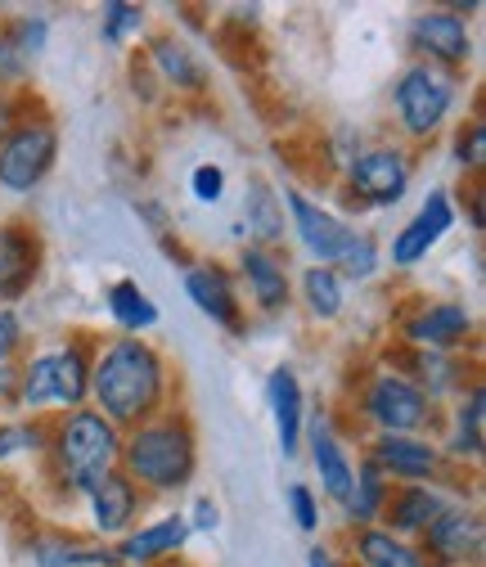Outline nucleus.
<instances>
[{
    "label": "nucleus",
    "instance_id": "1",
    "mask_svg": "<svg viewBox=\"0 0 486 567\" xmlns=\"http://www.w3.org/2000/svg\"><path fill=\"white\" fill-rule=\"evenodd\" d=\"M91 396L113 429H141L167 396V365L141 338H113L91 361Z\"/></svg>",
    "mask_w": 486,
    "mask_h": 567
},
{
    "label": "nucleus",
    "instance_id": "2",
    "mask_svg": "<svg viewBox=\"0 0 486 567\" xmlns=\"http://www.w3.org/2000/svg\"><path fill=\"white\" fill-rule=\"evenodd\" d=\"M117 464L131 482H141L149 491H176L194 477L198 464V442L189 419L167 414V419H145L141 429H131L122 437Z\"/></svg>",
    "mask_w": 486,
    "mask_h": 567
},
{
    "label": "nucleus",
    "instance_id": "3",
    "mask_svg": "<svg viewBox=\"0 0 486 567\" xmlns=\"http://www.w3.org/2000/svg\"><path fill=\"white\" fill-rule=\"evenodd\" d=\"M50 451H54L59 477H63L68 486L86 491L95 477H104V473L117 468L122 437H117V429H113V423H108L100 410H86V405H82V410H73V414H68L59 429H54Z\"/></svg>",
    "mask_w": 486,
    "mask_h": 567
},
{
    "label": "nucleus",
    "instance_id": "4",
    "mask_svg": "<svg viewBox=\"0 0 486 567\" xmlns=\"http://www.w3.org/2000/svg\"><path fill=\"white\" fill-rule=\"evenodd\" d=\"M14 396L28 410H45V405L82 410V401L91 396V351H86V342L45 351V357H32L28 365H19Z\"/></svg>",
    "mask_w": 486,
    "mask_h": 567
},
{
    "label": "nucleus",
    "instance_id": "5",
    "mask_svg": "<svg viewBox=\"0 0 486 567\" xmlns=\"http://www.w3.org/2000/svg\"><path fill=\"white\" fill-rule=\"evenodd\" d=\"M392 104H396L401 126L414 140H428V135L442 131L446 113L455 109V82L433 63H410L392 86Z\"/></svg>",
    "mask_w": 486,
    "mask_h": 567
},
{
    "label": "nucleus",
    "instance_id": "6",
    "mask_svg": "<svg viewBox=\"0 0 486 567\" xmlns=\"http://www.w3.org/2000/svg\"><path fill=\"white\" fill-rule=\"evenodd\" d=\"M361 410L387 437H420V429L433 419V396L401 374H374L361 396Z\"/></svg>",
    "mask_w": 486,
    "mask_h": 567
},
{
    "label": "nucleus",
    "instance_id": "7",
    "mask_svg": "<svg viewBox=\"0 0 486 567\" xmlns=\"http://www.w3.org/2000/svg\"><path fill=\"white\" fill-rule=\"evenodd\" d=\"M59 158V131L50 122H23L0 135V189L28 194L37 189Z\"/></svg>",
    "mask_w": 486,
    "mask_h": 567
},
{
    "label": "nucleus",
    "instance_id": "8",
    "mask_svg": "<svg viewBox=\"0 0 486 567\" xmlns=\"http://www.w3.org/2000/svg\"><path fill=\"white\" fill-rule=\"evenodd\" d=\"M424 563H442V567H477L486 554V527L477 509L451 505L428 532H424Z\"/></svg>",
    "mask_w": 486,
    "mask_h": 567
},
{
    "label": "nucleus",
    "instance_id": "9",
    "mask_svg": "<svg viewBox=\"0 0 486 567\" xmlns=\"http://www.w3.org/2000/svg\"><path fill=\"white\" fill-rule=\"evenodd\" d=\"M285 203H289V212H293V230H298L302 248L316 257V266H338L347 252H352V244L361 239L342 217H333V212L316 207V203H311L307 194H298V189H289Z\"/></svg>",
    "mask_w": 486,
    "mask_h": 567
},
{
    "label": "nucleus",
    "instance_id": "10",
    "mask_svg": "<svg viewBox=\"0 0 486 567\" xmlns=\"http://www.w3.org/2000/svg\"><path fill=\"white\" fill-rule=\"evenodd\" d=\"M347 189L361 203L374 207H392L405 189H410V158L405 150H365L347 167Z\"/></svg>",
    "mask_w": 486,
    "mask_h": 567
},
{
    "label": "nucleus",
    "instance_id": "11",
    "mask_svg": "<svg viewBox=\"0 0 486 567\" xmlns=\"http://www.w3.org/2000/svg\"><path fill=\"white\" fill-rule=\"evenodd\" d=\"M451 226H455V207H451V194L446 189H433L428 194V203L414 212V221H405V230L392 239V266H414V261H424L437 244H442V235H451Z\"/></svg>",
    "mask_w": 486,
    "mask_h": 567
},
{
    "label": "nucleus",
    "instance_id": "12",
    "mask_svg": "<svg viewBox=\"0 0 486 567\" xmlns=\"http://www.w3.org/2000/svg\"><path fill=\"white\" fill-rule=\"evenodd\" d=\"M41 270V239L23 221L0 226V302H19Z\"/></svg>",
    "mask_w": 486,
    "mask_h": 567
},
{
    "label": "nucleus",
    "instance_id": "13",
    "mask_svg": "<svg viewBox=\"0 0 486 567\" xmlns=\"http://www.w3.org/2000/svg\"><path fill=\"white\" fill-rule=\"evenodd\" d=\"M410 41L433 59V68L437 63L459 68L473 54V37H468V23L459 19V10H424L410 23Z\"/></svg>",
    "mask_w": 486,
    "mask_h": 567
},
{
    "label": "nucleus",
    "instance_id": "14",
    "mask_svg": "<svg viewBox=\"0 0 486 567\" xmlns=\"http://www.w3.org/2000/svg\"><path fill=\"white\" fill-rule=\"evenodd\" d=\"M370 460H374V468H379L383 477L420 482V486L442 473V451H437L433 442H424V437H387V433H379Z\"/></svg>",
    "mask_w": 486,
    "mask_h": 567
},
{
    "label": "nucleus",
    "instance_id": "15",
    "mask_svg": "<svg viewBox=\"0 0 486 567\" xmlns=\"http://www.w3.org/2000/svg\"><path fill=\"white\" fill-rule=\"evenodd\" d=\"M455 501H446V495L437 491V486H396V491H387V501H383V518L392 523V536H424L446 509H451Z\"/></svg>",
    "mask_w": 486,
    "mask_h": 567
},
{
    "label": "nucleus",
    "instance_id": "16",
    "mask_svg": "<svg viewBox=\"0 0 486 567\" xmlns=\"http://www.w3.org/2000/svg\"><path fill=\"white\" fill-rule=\"evenodd\" d=\"M473 333V316L459 302H428L405 320V338L420 351H451Z\"/></svg>",
    "mask_w": 486,
    "mask_h": 567
},
{
    "label": "nucleus",
    "instance_id": "17",
    "mask_svg": "<svg viewBox=\"0 0 486 567\" xmlns=\"http://www.w3.org/2000/svg\"><path fill=\"white\" fill-rule=\"evenodd\" d=\"M185 293L189 302L207 316V320H217L226 329H239V298H235V279L226 266H194L185 275Z\"/></svg>",
    "mask_w": 486,
    "mask_h": 567
},
{
    "label": "nucleus",
    "instance_id": "18",
    "mask_svg": "<svg viewBox=\"0 0 486 567\" xmlns=\"http://www.w3.org/2000/svg\"><path fill=\"white\" fill-rule=\"evenodd\" d=\"M86 501H91L95 527L104 536H122L126 523L135 518V505H141V491H135V482L122 468H113V473H104V477H95L86 486Z\"/></svg>",
    "mask_w": 486,
    "mask_h": 567
},
{
    "label": "nucleus",
    "instance_id": "19",
    "mask_svg": "<svg viewBox=\"0 0 486 567\" xmlns=\"http://www.w3.org/2000/svg\"><path fill=\"white\" fill-rule=\"evenodd\" d=\"M311 464H316V473H320V486H324L329 501H338L342 509L352 505L356 468H352V460H347V451L338 446V437L329 433V423H324V419L311 423Z\"/></svg>",
    "mask_w": 486,
    "mask_h": 567
},
{
    "label": "nucleus",
    "instance_id": "20",
    "mask_svg": "<svg viewBox=\"0 0 486 567\" xmlns=\"http://www.w3.org/2000/svg\"><path fill=\"white\" fill-rule=\"evenodd\" d=\"M266 401H270V414H275V437H280V451L298 455V446H302V388H298V374L289 365L270 370Z\"/></svg>",
    "mask_w": 486,
    "mask_h": 567
},
{
    "label": "nucleus",
    "instance_id": "21",
    "mask_svg": "<svg viewBox=\"0 0 486 567\" xmlns=\"http://www.w3.org/2000/svg\"><path fill=\"white\" fill-rule=\"evenodd\" d=\"M239 270H244L248 293L261 311H285L289 307V275H285V261L270 248H244Z\"/></svg>",
    "mask_w": 486,
    "mask_h": 567
},
{
    "label": "nucleus",
    "instance_id": "22",
    "mask_svg": "<svg viewBox=\"0 0 486 567\" xmlns=\"http://www.w3.org/2000/svg\"><path fill=\"white\" fill-rule=\"evenodd\" d=\"M185 540H189V523H185V514H172V518H158V523H149L141 532L122 536V545H117L113 558L117 563H154V558L176 554Z\"/></svg>",
    "mask_w": 486,
    "mask_h": 567
},
{
    "label": "nucleus",
    "instance_id": "23",
    "mask_svg": "<svg viewBox=\"0 0 486 567\" xmlns=\"http://www.w3.org/2000/svg\"><path fill=\"white\" fill-rule=\"evenodd\" d=\"M352 549H356V563L361 567H428L424 554H420V545L392 536L387 527H361L352 536Z\"/></svg>",
    "mask_w": 486,
    "mask_h": 567
},
{
    "label": "nucleus",
    "instance_id": "24",
    "mask_svg": "<svg viewBox=\"0 0 486 567\" xmlns=\"http://www.w3.org/2000/svg\"><path fill=\"white\" fill-rule=\"evenodd\" d=\"M451 451L459 460H482V451H486V388L482 383H473L464 392L459 410H455V442H451Z\"/></svg>",
    "mask_w": 486,
    "mask_h": 567
},
{
    "label": "nucleus",
    "instance_id": "25",
    "mask_svg": "<svg viewBox=\"0 0 486 567\" xmlns=\"http://www.w3.org/2000/svg\"><path fill=\"white\" fill-rule=\"evenodd\" d=\"M108 316H113L122 329H131V333H141V329H154V324H158V307H154V298H149L135 279H117V284H108Z\"/></svg>",
    "mask_w": 486,
    "mask_h": 567
},
{
    "label": "nucleus",
    "instance_id": "26",
    "mask_svg": "<svg viewBox=\"0 0 486 567\" xmlns=\"http://www.w3.org/2000/svg\"><path fill=\"white\" fill-rule=\"evenodd\" d=\"M37 567H113V549L77 545V540H32Z\"/></svg>",
    "mask_w": 486,
    "mask_h": 567
},
{
    "label": "nucleus",
    "instance_id": "27",
    "mask_svg": "<svg viewBox=\"0 0 486 567\" xmlns=\"http://www.w3.org/2000/svg\"><path fill=\"white\" fill-rule=\"evenodd\" d=\"M302 298H307V311L316 320H333L342 311V279L333 266H311L302 270Z\"/></svg>",
    "mask_w": 486,
    "mask_h": 567
},
{
    "label": "nucleus",
    "instance_id": "28",
    "mask_svg": "<svg viewBox=\"0 0 486 567\" xmlns=\"http://www.w3.org/2000/svg\"><path fill=\"white\" fill-rule=\"evenodd\" d=\"M387 477L374 468V460H365L361 468H356V486H352V505H347V514H352L361 527L365 523H374L379 514H383V501H387Z\"/></svg>",
    "mask_w": 486,
    "mask_h": 567
},
{
    "label": "nucleus",
    "instance_id": "29",
    "mask_svg": "<svg viewBox=\"0 0 486 567\" xmlns=\"http://www.w3.org/2000/svg\"><path fill=\"white\" fill-rule=\"evenodd\" d=\"M154 63L163 68V78L176 86V91H198L203 86V68L194 63V54L185 45H176L172 37H158L154 41Z\"/></svg>",
    "mask_w": 486,
    "mask_h": 567
},
{
    "label": "nucleus",
    "instance_id": "30",
    "mask_svg": "<svg viewBox=\"0 0 486 567\" xmlns=\"http://www.w3.org/2000/svg\"><path fill=\"white\" fill-rule=\"evenodd\" d=\"M248 207H244V217H248V230L261 239V244H275L285 235V221H280V198H270V189L261 181H252L248 189Z\"/></svg>",
    "mask_w": 486,
    "mask_h": 567
},
{
    "label": "nucleus",
    "instance_id": "31",
    "mask_svg": "<svg viewBox=\"0 0 486 567\" xmlns=\"http://www.w3.org/2000/svg\"><path fill=\"white\" fill-rule=\"evenodd\" d=\"M19 342H23V329L14 311H0V396H10L19 383Z\"/></svg>",
    "mask_w": 486,
    "mask_h": 567
},
{
    "label": "nucleus",
    "instance_id": "32",
    "mask_svg": "<svg viewBox=\"0 0 486 567\" xmlns=\"http://www.w3.org/2000/svg\"><path fill=\"white\" fill-rule=\"evenodd\" d=\"M145 28V10L141 6H126V0H108L104 6V23H100V37L108 45H122L131 32Z\"/></svg>",
    "mask_w": 486,
    "mask_h": 567
},
{
    "label": "nucleus",
    "instance_id": "33",
    "mask_svg": "<svg viewBox=\"0 0 486 567\" xmlns=\"http://www.w3.org/2000/svg\"><path fill=\"white\" fill-rule=\"evenodd\" d=\"M189 189H194L198 203H217L226 194V172L217 163H198L194 176H189Z\"/></svg>",
    "mask_w": 486,
    "mask_h": 567
},
{
    "label": "nucleus",
    "instance_id": "34",
    "mask_svg": "<svg viewBox=\"0 0 486 567\" xmlns=\"http://www.w3.org/2000/svg\"><path fill=\"white\" fill-rule=\"evenodd\" d=\"M374 266H379V248H374V239H365V235H361V239L352 244V252H347L333 270H347L352 279H370V275H374Z\"/></svg>",
    "mask_w": 486,
    "mask_h": 567
},
{
    "label": "nucleus",
    "instance_id": "35",
    "mask_svg": "<svg viewBox=\"0 0 486 567\" xmlns=\"http://www.w3.org/2000/svg\"><path fill=\"white\" fill-rule=\"evenodd\" d=\"M482 163H486V126L482 122H468L459 131V167L482 172Z\"/></svg>",
    "mask_w": 486,
    "mask_h": 567
},
{
    "label": "nucleus",
    "instance_id": "36",
    "mask_svg": "<svg viewBox=\"0 0 486 567\" xmlns=\"http://www.w3.org/2000/svg\"><path fill=\"white\" fill-rule=\"evenodd\" d=\"M45 32H50V28H45V19H37V14H32V19H19V23L10 28V37H14V45L23 50L28 63L45 50Z\"/></svg>",
    "mask_w": 486,
    "mask_h": 567
},
{
    "label": "nucleus",
    "instance_id": "37",
    "mask_svg": "<svg viewBox=\"0 0 486 567\" xmlns=\"http://www.w3.org/2000/svg\"><path fill=\"white\" fill-rule=\"evenodd\" d=\"M41 446V433L32 423H10V429H0V460H10L19 451H37Z\"/></svg>",
    "mask_w": 486,
    "mask_h": 567
},
{
    "label": "nucleus",
    "instance_id": "38",
    "mask_svg": "<svg viewBox=\"0 0 486 567\" xmlns=\"http://www.w3.org/2000/svg\"><path fill=\"white\" fill-rule=\"evenodd\" d=\"M289 509H293V518H298L302 532H316L320 527V505H316L311 486H289Z\"/></svg>",
    "mask_w": 486,
    "mask_h": 567
},
{
    "label": "nucleus",
    "instance_id": "39",
    "mask_svg": "<svg viewBox=\"0 0 486 567\" xmlns=\"http://www.w3.org/2000/svg\"><path fill=\"white\" fill-rule=\"evenodd\" d=\"M19 73H28V59H23V50L14 45L10 32H0V82H10Z\"/></svg>",
    "mask_w": 486,
    "mask_h": 567
},
{
    "label": "nucleus",
    "instance_id": "40",
    "mask_svg": "<svg viewBox=\"0 0 486 567\" xmlns=\"http://www.w3.org/2000/svg\"><path fill=\"white\" fill-rule=\"evenodd\" d=\"M185 523H189V532H217V523H221V509H217L213 501H194V514H189Z\"/></svg>",
    "mask_w": 486,
    "mask_h": 567
},
{
    "label": "nucleus",
    "instance_id": "41",
    "mask_svg": "<svg viewBox=\"0 0 486 567\" xmlns=\"http://www.w3.org/2000/svg\"><path fill=\"white\" fill-rule=\"evenodd\" d=\"M307 567H338V558H333L329 549H311V554H307Z\"/></svg>",
    "mask_w": 486,
    "mask_h": 567
}]
</instances>
